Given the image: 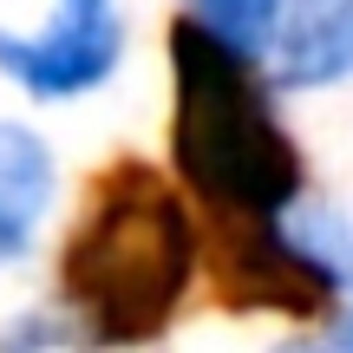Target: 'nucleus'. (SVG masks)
I'll list each match as a JSON object with an SVG mask.
<instances>
[{
	"mask_svg": "<svg viewBox=\"0 0 353 353\" xmlns=\"http://www.w3.org/2000/svg\"><path fill=\"white\" fill-rule=\"evenodd\" d=\"M183 7L196 13L203 26H216L223 39H236V46H249V52H268L288 0H183Z\"/></svg>",
	"mask_w": 353,
	"mask_h": 353,
	"instance_id": "0eeeda50",
	"label": "nucleus"
},
{
	"mask_svg": "<svg viewBox=\"0 0 353 353\" xmlns=\"http://www.w3.org/2000/svg\"><path fill=\"white\" fill-rule=\"evenodd\" d=\"M216 301L236 314H288L321 321L334 314L347 281L334 262L288 223H216Z\"/></svg>",
	"mask_w": 353,
	"mask_h": 353,
	"instance_id": "7ed1b4c3",
	"label": "nucleus"
},
{
	"mask_svg": "<svg viewBox=\"0 0 353 353\" xmlns=\"http://www.w3.org/2000/svg\"><path fill=\"white\" fill-rule=\"evenodd\" d=\"M268 52H275V85L288 92L353 79V0H288Z\"/></svg>",
	"mask_w": 353,
	"mask_h": 353,
	"instance_id": "39448f33",
	"label": "nucleus"
},
{
	"mask_svg": "<svg viewBox=\"0 0 353 353\" xmlns=\"http://www.w3.org/2000/svg\"><path fill=\"white\" fill-rule=\"evenodd\" d=\"M52 190H59V170H52L46 138L33 125L0 118V268L26 255L39 216L52 210Z\"/></svg>",
	"mask_w": 353,
	"mask_h": 353,
	"instance_id": "423d86ee",
	"label": "nucleus"
},
{
	"mask_svg": "<svg viewBox=\"0 0 353 353\" xmlns=\"http://www.w3.org/2000/svg\"><path fill=\"white\" fill-rule=\"evenodd\" d=\"M334 347H341V353H353V314L341 321V334H334Z\"/></svg>",
	"mask_w": 353,
	"mask_h": 353,
	"instance_id": "9d476101",
	"label": "nucleus"
},
{
	"mask_svg": "<svg viewBox=\"0 0 353 353\" xmlns=\"http://www.w3.org/2000/svg\"><path fill=\"white\" fill-rule=\"evenodd\" d=\"M125 59V13L118 0H52L46 26L33 33H7L0 26V72L26 92V99H79V92L105 85Z\"/></svg>",
	"mask_w": 353,
	"mask_h": 353,
	"instance_id": "20e7f679",
	"label": "nucleus"
},
{
	"mask_svg": "<svg viewBox=\"0 0 353 353\" xmlns=\"http://www.w3.org/2000/svg\"><path fill=\"white\" fill-rule=\"evenodd\" d=\"M275 353H341V347H327V341H281Z\"/></svg>",
	"mask_w": 353,
	"mask_h": 353,
	"instance_id": "1a4fd4ad",
	"label": "nucleus"
},
{
	"mask_svg": "<svg viewBox=\"0 0 353 353\" xmlns=\"http://www.w3.org/2000/svg\"><path fill=\"white\" fill-rule=\"evenodd\" d=\"M170 164L216 223H281L307 183L255 52L196 13L170 26Z\"/></svg>",
	"mask_w": 353,
	"mask_h": 353,
	"instance_id": "f03ea898",
	"label": "nucleus"
},
{
	"mask_svg": "<svg viewBox=\"0 0 353 353\" xmlns=\"http://www.w3.org/2000/svg\"><path fill=\"white\" fill-rule=\"evenodd\" d=\"M301 236L334 262V275L353 288V210H321L314 223H301Z\"/></svg>",
	"mask_w": 353,
	"mask_h": 353,
	"instance_id": "6e6552de",
	"label": "nucleus"
},
{
	"mask_svg": "<svg viewBox=\"0 0 353 353\" xmlns=\"http://www.w3.org/2000/svg\"><path fill=\"white\" fill-rule=\"evenodd\" d=\"M196 275V223L183 190L144 157L92 176L59 242V314L85 347H144L176 321Z\"/></svg>",
	"mask_w": 353,
	"mask_h": 353,
	"instance_id": "f257e3e1",
	"label": "nucleus"
}]
</instances>
